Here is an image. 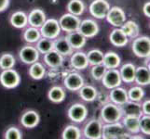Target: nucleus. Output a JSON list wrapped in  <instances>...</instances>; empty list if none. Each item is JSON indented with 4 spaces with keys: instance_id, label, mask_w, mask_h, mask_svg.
Returning a JSON list of instances; mask_svg holds the SVG:
<instances>
[{
    "instance_id": "3",
    "label": "nucleus",
    "mask_w": 150,
    "mask_h": 139,
    "mask_svg": "<svg viewBox=\"0 0 150 139\" xmlns=\"http://www.w3.org/2000/svg\"><path fill=\"white\" fill-rule=\"evenodd\" d=\"M39 31L42 37L53 40L59 36L62 30L58 20L55 19H50V20H46V22L40 27Z\"/></svg>"
},
{
    "instance_id": "37",
    "label": "nucleus",
    "mask_w": 150,
    "mask_h": 139,
    "mask_svg": "<svg viewBox=\"0 0 150 139\" xmlns=\"http://www.w3.org/2000/svg\"><path fill=\"white\" fill-rule=\"evenodd\" d=\"M62 137L64 139H79L81 137V132L79 127L68 125L64 128Z\"/></svg>"
},
{
    "instance_id": "41",
    "label": "nucleus",
    "mask_w": 150,
    "mask_h": 139,
    "mask_svg": "<svg viewBox=\"0 0 150 139\" xmlns=\"http://www.w3.org/2000/svg\"><path fill=\"white\" fill-rule=\"evenodd\" d=\"M106 70L107 69L103 64L93 65V66H92L91 70V74L92 78H93L94 80L100 81V80H102L103 76L105 75Z\"/></svg>"
},
{
    "instance_id": "5",
    "label": "nucleus",
    "mask_w": 150,
    "mask_h": 139,
    "mask_svg": "<svg viewBox=\"0 0 150 139\" xmlns=\"http://www.w3.org/2000/svg\"><path fill=\"white\" fill-rule=\"evenodd\" d=\"M0 83L6 88L12 89L20 85L21 77L17 71L13 69L3 70L0 74Z\"/></svg>"
},
{
    "instance_id": "27",
    "label": "nucleus",
    "mask_w": 150,
    "mask_h": 139,
    "mask_svg": "<svg viewBox=\"0 0 150 139\" xmlns=\"http://www.w3.org/2000/svg\"><path fill=\"white\" fill-rule=\"evenodd\" d=\"M140 118L134 116H125L123 119V126L125 130L130 133H137L140 132L139 127Z\"/></svg>"
},
{
    "instance_id": "35",
    "label": "nucleus",
    "mask_w": 150,
    "mask_h": 139,
    "mask_svg": "<svg viewBox=\"0 0 150 139\" xmlns=\"http://www.w3.org/2000/svg\"><path fill=\"white\" fill-rule=\"evenodd\" d=\"M88 62L90 65H98V64H103V53L99 49H92L89 51V53L86 54Z\"/></svg>"
},
{
    "instance_id": "19",
    "label": "nucleus",
    "mask_w": 150,
    "mask_h": 139,
    "mask_svg": "<svg viewBox=\"0 0 150 139\" xmlns=\"http://www.w3.org/2000/svg\"><path fill=\"white\" fill-rule=\"evenodd\" d=\"M28 23L32 27L40 28L46 22V14L42 9L35 8L33 9L27 16Z\"/></svg>"
},
{
    "instance_id": "44",
    "label": "nucleus",
    "mask_w": 150,
    "mask_h": 139,
    "mask_svg": "<svg viewBox=\"0 0 150 139\" xmlns=\"http://www.w3.org/2000/svg\"><path fill=\"white\" fill-rule=\"evenodd\" d=\"M9 5V0H0V12L7 9Z\"/></svg>"
},
{
    "instance_id": "29",
    "label": "nucleus",
    "mask_w": 150,
    "mask_h": 139,
    "mask_svg": "<svg viewBox=\"0 0 150 139\" xmlns=\"http://www.w3.org/2000/svg\"><path fill=\"white\" fill-rule=\"evenodd\" d=\"M120 28L122 29L123 32L125 33L128 38H132V39L136 38L139 35V33H140V29H139L138 24L136 22H132V20L125 22L122 24V26Z\"/></svg>"
},
{
    "instance_id": "38",
    "label": "nucleus",
    "mask_w": 150,
    "mask_h": 139,
    "mask_svg": "<svg viewBox=\"0 0 150 139\" xmlns=\"http://www.w3.org/2000/svg\"><path fill=\"white\" fill-rule=\"evenodd\" d=\"M16 60L12 54L9 53H4L0 56V69L2 70H8L12 69Z\"/></svg>"
},
{
    "instance_id": "22",
    "label": "nucleus",
    "mask_w": 150,
    "mask_h": 139,
    "mask_svg": "<svg viewBox=\"0 0 150 139\" xmlns=\"http://www.w3.org/2000/svg\"><path fill=\"white\" fill-rule=\"evenodd\" d=\"M66 39L68 40L70 45L73 49H80L86 45L87 38L83 36L79 31L68 33L66 35Z\"/></svg>"
},
{
    "instance_id": "18",
    "label": "nucleus",
    "mask_w": 150,
    "mask_h": 139,
    "mask_svg": "<svg viewBox=\"0 0 150 139\" xmlns=\"http://www.w3.org/2000/svg\"><path fill=\"white\" fill-rule=\"evenodd\" d=\"M109 40L113 45L117 46V47L125 46L129 42L128 36L125 34V33L123 32L120 27L116 28L112 31L109 35Z\"/></svg>"
},
{
    "instance_id": "13",
    "label": "nucleus",
    "mask_w": 150,
    "mask_h": 139,
    "mask_svg": "<svg viewBox=\"0 0 150 139\" xmlns=\"http://www.w3.org/2000/svg\"><path fill=\"white\" fill-rule=\"evenodd\" d=\"M39 52L35 46L33 45H24L20 50L19 57L21 60L25 64H33L39 59Z\"/></svg>"
},
{
    "instance_id": "45",
    "label": "nucleus",
    "mask_w": 150,
    "mask_h": 139,
    "mask_svg": "<svg viewBox=\"0 0 150 139\" xmlns=\"http://www.w3.org/2000/svg\"><path fill=\"white\" fill-rule=\"evenodd\" d=\"M143 11H144V14L146 15V17H148V18L150 17V2L149 1L144 5Z\"/></svg>"
},
{
    "instance_id": "28",
    "label": "nucleus",
    "mask_w": 150,
    "mask_h": 139,
    "mask_svg": "<svg viewBox=\"0 0 150 139\" xmlns=\"http://www.w3.org/2000/svg\"><path fill=\"white\" fill-rule=\"evenodd\" d=\"M10 23L17 29H23L28 24L27 15L23 11H16L10 17Z\"/></svg>"
},
{
    "instance_id": "8",
    "label": "nucleus",
    "mask_w": 150,
    "mask_h": 139,
    "mask_svg": "<svg viewBox=\"0 0 150 139\" xmlns=\"http://www.w3.org/2000/svg\"><path fill=\"white\" fill-rule=\"evenodd\" d=\"M102 82L107 89H113L115 87L120 86L122 80L120 71L117 69H107L105 75L103 76Z\"/></svg>"
},
{
    "instance_id": "23",
    "label": "nucleus",
    "mask_w": 150,
    "mask_h": 139,
    "mask_svg": "<svg viewBox=\"0 0 150 139\" xmlns=\"http://www.w3.org/2000/svg\"><path fill=\"white\" fill-rule=\"evenodd\" d=\"M135 71L136 67L132 63H125L120 71L121 80L126 84H132L135 79Z\"/></svg>"
},
{
    "instance_id": "21",
    "label": "nucleus",
    "mask_w": 150,
    "mask_h": 139,
    "mask_svg": "<svg viewBox=\"0 0 150 139\" xmlns=\"http://www.w3.org/2000/svg\"><path fill=\"white\" fill-rule=\"evenodd\" d=\"M71 65L74 69L76 70H85L89 66V62H88L87 55L84 52L81 51H77V52L72 54L71 56Z\"/></svg>"
},
{
    "instance_id": "32",
    "label": "nucleus",
    "mask_w": 150,
    "mask_h": 139,
    "mask_svg": "<svg viewBox=\"0 0 150 139\" xmlns=\"http://www.w3.org/2000/svg\"><path fill=\"white\" fill-rule=\"evenodd\" d=\"M67 9L69 13L75 15V16H80L83 14L85 10V5L82 0H70L67 4Z\"/></svg>"
},
{
    "instance_id": "4",
    "label": "nucleus",
    "mask_w": 150,
    "mask_h": 139,
    "mask_svg": "<svg viewBox=\"0 0 150 139\" xmlns=\"http://www.w3.org/2000/svg\"><path fill=\"white\" fill-rule=\"evenodd\" d=\"M132 48L133 53L139 58H147L150 54V39L147 36L134 38Z\"/></svg>"
},
{
    "instance_id": "7",
    "label": "nucleus",
    "mask_w": 150,
    "mask_h": 139,
    "mask_svg": "<svg viewBox=\"0 0 150 139\" xmlns=\"http://www.w3.org/2000/svg\"><path fill=\"white\" fill-rule=\"evenodd\" d=\"M110 5L106 0H93L90 5V13L96 19H105L109 11Z\"/></svg>"
},
{
    "instance_id": "24",
    "label": "nucleus",
    "mask_w": 150,
    "mask_h": 139,
    "mask_svg": "<svg viewBox=\"0 0 150 139\" xmlns=\"http://www.w3.org/2000/svg\"><path fill=\"white\" fill-rule=\"evenodd\" d=\"M44 61L50 68H58L64 62V58L56 50L52 49L50 52L44 54Z\"/></svg>"
},
{
    "instance_id": "26",
    "label": "nucleus",
    "mask_w": 150,
    "mask_h": 139,
    "mask_svg": "<svg viewBox=\"0 0 150 139\" xmlns=\"http://www.w3.org/2000/svg\"><path fill=\"white\" fill-rule=\"evenodd\" d=\"M103 65L106 69H117L120 65V58L116 52L109 51L105 54H103Z\"/></svg>"
},
{
    "instance_id": "6",
    "label": "nucleus",
    "mask_w": 150,
    "mask_h": 139,
    "mask_svg": "<svg viewBox=\"0 0 150 139\" xmlns=\"http://www.w3.org/2000/svg\"><path fill=\"white\" fill-rule=\"evenodd\" d=\"M59 24L61 30H63L64 32H66L67 34L71 32H75L77 31L79 26L80 24V20L77 16L71 14V13H66L64 14L59 20Z\"/></svg>"
},
{
    "instance_id": "9",
    "label": "nucleus",
    "mask_w": 150,
    "mask_h": 139,
    "mask_svg": "<svg viewBox=\"0 0 150 139\" xmlns=\"http://www.w3.org/2000/svg\"><path fill=\"white\" fill-rule=\"evenodd\" d=\"M105 18L112 26L117 28L121 27L122 24L126 22V14L120 7L110 8Z\"/></svg>"
},
{
    "instance_id": "43",
    "label": "nucleus",
    "mask_w": 150,
    "mask_h": 139,
    "mask_svg": "<svg viewBox=\"0 0 150 139\" xmlns=\"http://www.w3.org/2000/svg\"><path fill=\"white\" fill-rule=\"evenodd\" d=\"M143 114L144 115H150V100L146 99L143 104L141 105Z\"/></svg>"
},
{
    "instance_id": "11",
    "label": "nucleus",
    "mask_w": 150,
    "mask_h": 139,
    "mask_svg": "<svg viewBox=\"0 0 150 139\" xmlns=\"http://www.w3.org/2000/svg\"><path fill=\"white\" fill-rule=\"evenodd\" d=\"M69 119L76 123H80L83 122L88 115V109L86 108L85 105L83 104H80V103H76V104L72 105L69 110L68 112Z\"/></svg>"
},
{
    "instance_id": "2",
    "label": "nucleus",
    "mask_w": 150,
    "mask_h": 139,
    "mask_svg": "<svg viewBox=\"0 0 150 139\" xmlns=\"http://www.w3.org/2000/svg\"><path fill=\"white\" fill-rule=\"evenodd\" d=\"M122 116L120 106L113 102L103 105L101 110V118L105 123L117 122L121 119Z\"/></svg>"
},
{
    "instance_id": "39",
    "label": "nucleus",
    "mask_w": 150,
    "mask_h": 139,
    "mask_svg": "<svg viewBox=\"0 0 150 139\" xmlns=\"http://www.w3.org/2000/svg\"><path fill=\"white\" fill-rule=\"evenodd\" d=\"M127 93L129 100L134 102L141 101L144 96V91L141 86H133L129 91H127Z\"/></svg>"
},
{
    "instance_id": "25",
    "label": "nucleus",
    "mask_w": 150,
    "mask_h": 139,
    "mask_svg": "<svg viewBox=\"0 0 150 139\" xmlns=\"http://www.w3.org/2000/svg\"><path fill=\"white\" fill-rule=\"evenodd\" d=\"M134 82H136V84L141 86L148 85L150 84V71L148 67L140 66L136 68Z\"/></svg>"
},
{
    "instance_id": "16",
    "label": "nucleus",
    "mask_w": 150,
    "mask_h": 139,
    "mask_svg": "<svg viewBox=\"0 0 150 139\" xmlns=\"http://www.w3.org/2000/svg\"><path fill=\"white\" fill-rule=\"evenodd\" d=\"M40 121V117L39 114L35 110H27L25 111L22 118H21V123L22 125L25 128H35L37 126Z\"/></svg>"
},
{
    "instance_id": "15",
    "label": "nucleus",
    "mask_w": 150,
    "mask_h": 139,
    "mask_svg": "<svg viewBox=\"0 0 150 139\" xmlns=\"http://www.w3.org/2000/svg\"><path fill=\"white\" fill-rule=\"evenodd\" d=\"M120 109L122 111V115L125 116H134L140 118L143 115L141 104H139L138 102L128 100L120 106Z\"/></svg>"
},
{
    "instance_id": "10",
    "label": "nucleus",
    "mask_w": 150,
    "mask_h": 139,
    "mask_svg": "<svg viewBox=\"0 0 150 139\" xmlns=\"http://www.w3.org/2000/svg\"><path fill=\"white\" fill-rule=\"evenodd\" d=\"M103 123L100 120H91L84 127V136L89 139H100L102 138Z\"/></svg>"
},
{
    "instance_id": "17",
    "label": "nucleus",
    "mask_w": 150,
    "mask_h": 139,
    "mask_svg": "<svg viewBox=\"0 0 150 139\" xmlns=\"http://www.w3.org/2000/svg\"><path fill=\"white\" fill-rule=\"evenodd\" d=\"M53 49L62 56H70L73 54V48L70 45L66 37H57L53 41Z\"/></svg>"
},
{
    "instance_id": "42",
    "label": "nucleus",
    "mask_w": 150,
    "mask_h": 139,
    "mask_svg": "<svg viewBox=\"0 0 150 139\" xmlns=\"http://www.w3.org/2000/svg\"><path fill=\"white\" fill-rule=\"evenodd\" d=\"M5 138L6 139H22L23 133L17 127L11 126L5 133Z\"/></svg>"
},
{
    "instance_id": "36",
    "label": "nucleus",
    "mask_w": 150,
    "mask_h": 139,
    "mask_svg": "<svg viewBox=\"0 0 150 139\" xmlns=\"http://www.w3.org/2000/svg\"><path fill=\"white\" fill-rule=\"evenodd\" d=\"M37 49L40 54H46L53 49V40L42 37L37 42Z\"/></svg>"
},
{
    "instance_id": "33",
    "label": "nucleus",
    "mask_w": 150,
    "mask_h": 139,
    "mask_svg": "<svg viewBox=\"0 0 150 139\" xmlns=\"http://www.w3.org/2000/svg\"><path fill=\"white\" fill-rule=\"evenodd\" d=\"M45 67L41 63L35 61L33 64H31L29 69V75L31 76V78H33L34 80H40L45 76Z\"/></svg>"
},
{
    "instance_id": "40",
    "label": "nucleus",
    "mask_w": 150,
    "mask_h": 139,
    "mask_svg": "<svg viewBox=\"0 0 150 139\" xmlns=\"http://www.w3.org/2000/svg\"><path fill=\"white\" fill-rule=\"evenodd\" d=\"M140 131L146 136H150V116L143 114L139 121Z\"/></svg>"
},
{
    "instance_id": "20",
    "label": "nucleus",
    "mask_w": 150,
    "mask_h": 139,
    "mask_svg": "<svg viewBox=\"0 0 150 139\" xmlns=\"http://www.w3.org/2000/svg\"><path fill=\"white\" fill-rule=\"evenodd\" d=\"M109 98L111 102L115 103V104L118 106H121L122 104H124V103L129 100L127 91L120 86H117L111 89V92L109 94Z\"/></svg>"
},
{
    "instance_id": "34",
    "label": "nucleus",
    "mask_w": 150,
    "mask_h": 139,
    "mask_svg": "<svg viewBox=\"0 0 150 139\" xmlns=\"http://www.w3.org/2000/svg\"><path fill=\"white\" fill-rule=\"evenodd\" d=\"M40 38H41V34L38 28L31 26L25 30L23 33V39L29 44L37 43Z\"/></svg>"
},
{
    "instance_id": "30",
    "label": "nucleus",
    "mask_w": 150,
    "mask_h": 139,
    "mask_svg": "<svg viewBox=\"0 0 150 139\" xmlns=\"http://www.w3.org/2000/svg\"><path fill=\"white\" fill-rule=\"evenodd\" d=\"M79 91L81 98L87 102L94 101L98 95L96 88L92 85H83Z\"/></svg>"
},
{
    "instance_id": "12",
    "label": "nucleus",
    "mask_w": 150,
    "mask_h": 139,
    "mask_svg": "<svg viewBox=\"0 0 150 139\" xmlns=\"http://www.w3.org/2000/svg\"><path fill=\"white\" fill-rule=\"evenodd\" d=\"M77 31L86 38H91L99 33V26L95 20L88 19L80 22Z\"/></svg>"
},
{
    "instance_id": "31",
    "label": "nucleus",
    "mask_w": 150,
    "mask_h": 139,
    "mask_svg": "<svg viewBox=\"0 0 150 139\" xmlns=\"http://www.w3.org/2000/svg\"><path fill=\"white\" fill-rule=\"evenodd\" d=\"M49 99L53 103H61L65 98V91L60 86H53L48 93Z\"/></svg>"
},
{
    "instance_id": "1",
    "label": "nucleus",
    "mask_w": 150,
    "mask_h": 139,
    "mask_svg": "<svg viewBox=\"0 0 150 139\" xmlns=\"http://www.w3.org/2000/svg\"><path fill=\"white\" fill-rule=\"evenodd\" d=\"M129 133L126 132L123 124L117 122L106 123L103 126L102 129V138L103 139H120L128 138Z\"/></svg>"
},
{
    "instance_id": "14",
    "label": "nucleus",
    "mask_w": 150,
    "mask_h": 139,
    "mask_svg": "<svg viewBox=\"0 0 150 139\" xmlns=\"http://www.w3.org/2000/svg\"><path fill=\"white\" fill-rule=\"evenodd\" d=\"M64 85L67 90L79 91L84 85V79L79 73H71L64 78Z\"/></svg>"
}]
</instances>
